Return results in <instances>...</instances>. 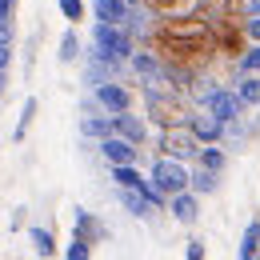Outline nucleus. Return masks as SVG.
Masks as SVG:
<instances>
[{
  "label": "nucleus",
  "instance_id": "obj_27",
  "mask_svg": "<svg viewBox=\"0 0 260 260\" xmlns=\"http://www.w3.org/2000/svg\"><path fill=\"white\" fill-rule=\"evenodd\" d=\"M8 64H12V36L0 32V72H8Z\"/></svg>",
  "mask_w": 260,
  "mask_h": 260
},
{
  "label": "nucleus",
  "instance_id": "obj_5",
  "mask_svg": "<svg viewBox=\"0 0 260 260\" xmlns=\"http://www.w3.org/2000/svg\"><path fill=\"white\" fill-rule=\"evenodd\" d=\"M196 104H200L204 112H212L216 120H224V124H236L240 112H244V100L236 96V88H224V84L200 88V92H196Z\"/></svg>",
  "mask_w": 260,
  "mask_h": 260
},
{
  "label": "nucleus",
  "instance_id": "obj_12",
  "mask_svg": "<svg viewBox=\"0 0 260 260\" xmlns=\"http://www.w3.org/2000/svg\"><path fill=\"white\" fill-rule=\"evenodd\" d=\"M112 132L124 136V140H132V144H140V148H144V140H148V124H144L140 116H132V112H116V116H112Z\"/></svg>",
  "mask_w": 260,
  "mask_h": 260
},
{
  "label": "nucleus",
  "instance_id": "obj_6",
  "mask_svg": "<svg viewBox=\"0 0 260 260\" xmlns=\"http://www.w3.org/2000/svg\"><path fill=\"white\" fill-rule=\"evenodd\" d=\"M200 144H204V140L192 132V124H172V128H160V140H156L160 156H176V160H196Z\"/></svg>",
  "mask_w": 260,
  "mask_h": 260
},
{
  "label": "nucleus",
  "instance_id": "obj_10",
  "mask_svg": "<svg viewBox=\"0 0 260 260\" xmlns=\"http://www.w3.org/2000/svg\"><path fill=\"white\" fill-rule=\"evenodd\" d=\"M132 0H92V16L104 24H128L132 20Z\"/></svg>",
  "mask_w": 260,
  "mask_h": 260
},
{
  "label": "nucleus",
  "instance_id": "obj_8",
  "mask_svg": "<svg viewBox=\"0 0 260 260\" xmlns=\"http://www.w3.org/2000/svg\"><path fill=\"white\" fill-rule=\"evenodd\" d=\"M96 148H100V156L108 160V168H112V164H136V160H140V144H132V140L116 136V132L104 136Z\"/></svg>",
  "mask_w": 260,
  "mask_h": 260
},
{
  "label": "nucleus",
  "instance_id": "obj_16",
  "mask_svg": "<svg viewBox=\"0 0 260 260\" xmlns=\"http://www.w3.org/2000/svg\"><path fill=\"white\" fill-rule=\"evenodd\" d=\"M80 136H88V140H104V136H112V112L100 108L96 116H84V120H80Z\"/></svg>",
  "mask_w": 260,
  "mask_h": 260
},
{
  "label": "nucleus",
  "instance_id": "obj_7",
  "mask_svg": "<svg viewBox=\"0 0 260 260\" xmlns=\"http://www.w3.org/2000/svg\"><path fill=\"white\" fill-rule=\"evenodd\" d=\"M92 104L96 108H104V112H132L136 108V92H132L128 84H120V80H104V84H96L92 88Z\"/></svg>",
  "mask_w": 260,
  "mask_h": 260
},
{
  "label": "nucleus",
  "instance_id": "obj_13",
  "mask_svg": "<svg viewBox=\"0 0 260 260\" xmlns=\"http://www.w3.org/2000/svg\"><path fill=\"white\" fill-rule=\"evenodd\" d=\"M112 180H116V188H140V192H152V176H144L136 164H112Z\"/></svg>",
  "mask_w": 260,
  "mask_h": 260
},
{
  "label": "nucleus",
  "instance_id": "obj_26",
  "mask_svg": "<svg viewBox=\"0 0 260 260\" xmlns=\"http://www.w3.org/2000/svg\"><path fill=\"white\" fill-rule=\"evenodd\" d=\"M236 72L244 76V72H260V44H248L244 48V56L236 60Z\"/></svg>",
  "mask_w": 260,
  "mask_h": 260
},
{
  "label": "nucleus",
  "instance_id": "obj_30",
  "mask_svg": "<svg viewBox=\"0 0 260 260\" xmlns=\"http://www.w3.org/2000/svg\"><path fill=\"white\" fill-rule=\"evenodd\" d=\"M184 256H188V260H204V256H208V248H204V240H188V248H184Z\"/></svg>",
  "mask_w": 260,
  "mask_h": 260
},
{
  "label": "nucleus",
  "instance_id": "obj_23",
  "mask_svg": "<svg viewBox=\"0 0 260 260\" xmlns=\"http://www.w3.org/2000/svg\"><path fill=\"white\" fill-rule=\"evenodd\" d=\"M216 184H220V172H212V168H200V164L192 168V192L208 196V192H216Z\"/></svg>",
  "mask_w": 260,
  "mask_h": 260
},
{
  "label": "nucleus",
  "instance_id": "obj_24",
  "mask_svg": "<svg viewBox=\"0 0 260 260\" xmlns=\"http://www.w3.org/2000/svg\"><path fill=\"white\" fill-rule=\"evenodd\" d=\"M64 256L68 260H88V256H92V240H88L84 232H76V228H72V240H68Z\"/></svg>",
  "mask_w": 260,
  "mask_h": 260
},
{
  "label": "nucleus",
  "instance_id": "obj_4",
  "mask_svg": "<svg viewBox=\"0 0 260 260\" xmlns=\"http://www.w3.org/2000/svg\"><path fill=\"white\" fill-rule=\"evenodd\" d=\"M152 188L168 200V196L184 192V188H192V168H188V160H176V156H160V160L152 164Z\"/></svg>",
  "mask_w": 260,
  "mask_h": 260
},
{
  "label": "nucleus",
  "instance_id": "obj_3",
  "mask_svg": "<svg viewBox=\"0 0 260 260\" xmlns=\"http://www.w3.org/2000/svg\"><path fill=\"white\" fill-rule=\"evenodd\" d=\"M212 20V40H216V52L224 60H240L244 48L252 44L244 32V16H208Z\"/></svg>",
  "mask_w": 260,
  "mask_h": 260
},
{
  "label": "nucleus",
  "instance_id": "obj_18",
  "mask_svg": "<svg viewBox=\"0 0 260 260\" xmlns=\"http://www.w3.org/2000/svg\"><path fill=\"white\" fill-rule=\"evenodd\" d=\"M236 96L244 100V108H260V72H244L236 80Z\"/></svg>",
  "mask_w": 260,
  "mask_h": 260
},
{
  "label": "nucleus",
  "instance_id": "obj_2",
  "mask_svg": "<svg viewBox=\"0 0 260 260\" xmlns=\"http://www.w3.org/2000/svg\"><path fill=\"white\" fill-rule=\"evenodd\" d=\"M132 52H136V36H132L128 24H104L96 20V28H92V56H104V60H132Z\"/></svg>",
  "mask_w": 260,
  "mask_h": 260
},
{
  "label": "nucleus",
  "instance_id": "obj_14",
  "mask_svg": "<svg viewBox=\"0 0 260 260\" xmlns=\"http://www.w3.org/2000/svg\"><path fill=\"white\" fill-rule=\"evenodd\" d=\"M152 16H184V12H196L200 0H140Z\"/></svg>",
  "mask_w": 260,
  "mask_h": 260
},
{
  "label": "nucleus",
  "instance_id": "obj_31",
  "mask_svg": "<svg viewBox=\"0 0 260 260\" xmlns=\"http://www.w3.org/2000/svg\"><path fill=\"white\" fill-rule=\"evenodd\" d=\"M248 12H260V0H248Z\"/></svg>",
  "mask_w": 260,
  "mask_h": 260
},
{
  "label": "nucleus",
  "instance_id": "obj_19",
  "mask_svg": "<svg viewBox=\"0 0 260 260\" xmlns=\"http://www.w3.org/2000/svg\"><path fill=\"white\" fill-rule=\"evenodd\" d=\"M76 232H84V236H88V240H92V244H100V240H104V236H108V228L100 224L96 216H92V212H84V208H76Z\"/></svg>",
  "mask_w": 260,
  "mask_h": 260
},
{
  "label": "nucleus",
  "instance_id": "obj_1",
  "mask_svg": "<svg viewBox=\"0 0 260 260\" xmlns=\"http://www.w3.org/2000/svg\"><path fill=\"white\" fill-rule=\"evenodd\" d=\"M144 112H148L152 124L172 128V124H188L196 108H192V100L184 92H176V88H152V84H144Z\"/></svg>",
  "mask_w": 260,
  "mask_h": 260
},
{
  "label": "nucleus",
  "instance_id": "obj_9",
  "mask_svg": "<svg viewBox=\"0 0 260 260\" xmlns=\"http://www.w3.org/2000/svg\"><path fill=\"white\" fill-rule=\"evenodd\" d=\"M168 212H172L176 224H196V220H200V192L184 188V192L168 196Z\"/></svg>",
  "mask_w": 260,
  "mask_h": 260
},
{
  "label": "nucleus",
  "instance_id": "obj_28",
  "mask_svg": "<svg viewBox=\"0 0 260 260\" xmlns=\"http://www.w3.org/2000/svg\"><path fill=\"white\" fill-rule=\"evenodd\" d=\"M244 32H248L252 44H260V12H248V16H244Z\"/></svg>",
  "mask_w": 260,
  "mask_h": 260
},
{
  "label": "nucleus",
  "instance_id": "obj_25",
  "mask_svg": "<svg viewBox=\"0 0 260 260\" xmlns=\"http://www.w3.org/2000/svg\"><path fill=\"white\" fill-rule=\"evenodd\" d=\"M56 8H60V16H64L68 24H80V20H84V12H88V8H84V0H56Z\"/></svg>",
  "mask_w": 260,
  "mask_h": 260
},
{
  "label": "nucleus",
  "instance_id": "obj_21",
  "mask_svg": "<svg viewBox=\"0 0 260 260\" xmlns=\"http://www.w3.org/2000/svg\"><path fill=\"white\" fill-rule=\"evenodd\" d=\"M236 256H240V260L260 256V220H252V224L244 228V236H240V248H236Z\"/></svg>",
  "mask_w": 260,
  "mask_h": 260
},
{
  "label": "nucleus",
  "instance_id": "obj_33",
  "mask_svg": "<svg viewBox=\"0 0 260 260\" xmlns=\"http://www.w3.org/2000/svg\"><path fill=\"white\" fill-rule=\"evenodd\" d=\"M132 4H140V0H132Z\"/></svg>",
  "mask_w": 260,
  "mask_h": 260
},
{
  "label": "nucleus",
  "instance_id": "obj_17",
  "mask_svg": "<svg viewBox=\"0 0 260 260\" xmlns=\"http://www.w3.org/2000/svg\"><path fill=\"white\" fill-rule=\"evenodd\" d=\"M80 52H84L80 32H76V24H68V32L60 36V52H56V60H60V64H76V60H80Z\"/></svg>",
  "mask_w": 260,
  "mask_h": 260
},
{
  "label": "nucleus",
  "instance_id": "obj_22",
  "mask_svg": "<svg viewBox=\"0 0 260 260\" xmlns=\"http://www.w3.org/2000/svg\"><path fill=\"white\" fill-rule=\"evenodd\" d=\"M28 240H32L36 256H56V236L48 228H28Z\"/></svg>",
  "mask_w": 260,
  "mask_h": 260
},
{
  "label": "nucleus",
  "instance_id": "obj_29",
  "mask_svg": "<svg viewBox=\"0 0 260 260\" xmlns=\"http://www.w3.org/2000/svg\"><path fill=\"white\" fill-rule=\"evenodd\" d=\"M12 8H16V0H0V32H8V24H12Z\"/></svg>",
  "mask_w": 260,
  "mask_h": 260
},
{
  "label": "nucleus",
  "instance_id": "obj_20",
  "mask_svg": "<svg viewBox=\"0 0 260 260\" xmlns=\"http://www.w3.org/2000/svg\"><path fill=\"white\" fill-rule=\"evenodd\" d=\"M196 164H200V168H212V172H224L228 156H224V148H220V144H200Z\"/></svg>",
  "mask_w": 260,
  "mask_h": 260
},
{
  "label": "nucleus",
  "instance_id": "obj_11",
  "mask_svg": "<svg viewBox=\"0 0 260 260\" xmlns=\"http://www.w3.org/2000/svg\"><path fill=\"white\" fill-rule=\"evenodd\" d=\"M188 124H192V132L204 140V144H220V140H224V128H228L224 120H216V116H212V112H204V108L192 112V120H188Z\"/></svg>",
  "mask_w": 260,
  "mask_h": 260
},
{
  "label": "nucleus",
  "instance_id": "obj_15",
  "mask_svg": "<svg viewBox=\"0 0 260 260\" xmlns=\"http://www.w3.org/2000/svg\"><path fill=\"white\" fill-rule=\"evenodd\" d=\"M36 112H40V100H36V96H28L24 104H20V116H16V128H12V144H24V140H28Z\"/></svg>",
  "mask_w": 260,
  "mask_h": 260
},
{
  "label": "nucleus",
  "instance_id": "obj_32",
  "mask_svg": "<svg viewBox=\"0 0 260 260\" xmlns=\"http://www.w3.org/2000/svg\"><path fill=\"white\" fill-rule=\"evenodd\" d=\"M0 96H4V72H0Z\"/></svg>",
  "mask_w": 260,
  "mask_h": 260
}]
</instances>
